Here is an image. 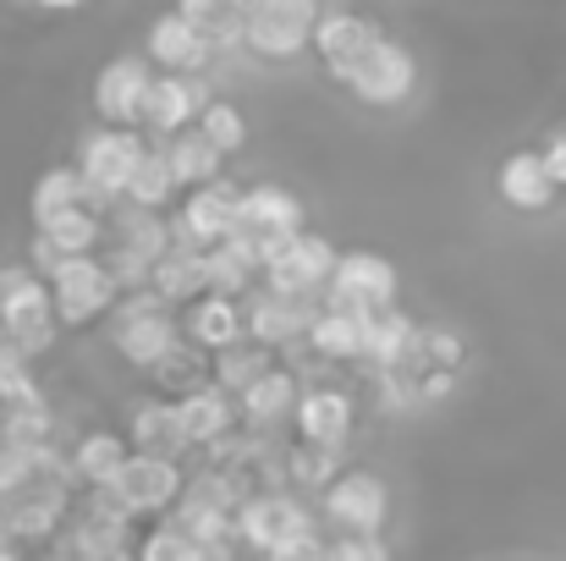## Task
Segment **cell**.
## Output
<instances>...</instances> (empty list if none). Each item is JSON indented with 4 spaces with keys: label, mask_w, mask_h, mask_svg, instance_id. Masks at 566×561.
<instances>
[{
    "label": "cell",
    "mask_w": 566,
    "mask_h": 561,
    "mask_svg": "<svg viewBox=\"0 0 566 561\" xmlns=\"http://www.w3.org/2000/svg\"><path fill=\"white\" fill-rule=\"evenodd\" d=\"M111 336H116V353H122L133 370H160V364L182 347V331H177V320H171V303H166L155 287L116 298Z\"/></svg>",
    "instance_id": "cell-1"
},
{
    "label": "cell",
    "mask_w": 566,
    "mask_h": 561,
    "mask_svg": "<svg viewBox=\"0 0 566 561\" xmlns=\"http://www.w3.org/2000/svg\"><path fill=\"white\" fill-rule=\"evenodd\" d=\"M144 155H149V144L138 138V127H99V133H88L83 149H77V172H83V187H88V204L111 215V204L127 198V183H133Z\"/></svg>",
    "instance_id": "cell-2"
},
{
    "label": "cell",
    "mask_w": 566,
    "mask_h": 561,
    "mask_svg": "<svg viewBox=\"0 0 566 561\" xmlns=\"http://www.w3.org/2000/svg\"><path fill=\"white\" fill-rule=\"evenodd\" d=\"M319 0H248V28L242 44L259 61H297L314 44L319 28Z\"/></svg>",
    "instance_id": "cell-3"
},
{
    "label": "cell",
    "mask_w": 566,
    "mask_h": 561,
    "mask_svg": "<svg viewBox=\"0 0 566 561\" xmlns=\"http://www.w3.org/2000/svg\"><path fill=\"white\" fill-rule=\"evenodd\" d=\"M336 259H342V253H336L325 237L292 231V237L264 242V281H270V292H281V298H314V292L331 287Z\"/></svg>",
    "instance_id": "cell-4"
},
{
    "label": "cell",
    "mask_w": 566,
    "mask_h": 561,
    "mask_svg": "<svg viewBox=\"0 0 566 561\" xmlns=\"http://www.w3.org/2000/svg\"><path fill=\"white\" fill-rule=\"evenodd\" d=\"M50 298H55V320L66 331H83L94 320H105L122 298V287L111 281L105 259L99 253H77V259H61L55 276H50Z\"/></svg>",
    "instance_id": "cell-5"
},
{
    "label": "cell",
    "mask_w": 566,
    "mask_h": 561,
    "mask_svg": "<svg viewBox=\"0 0 566 561\" xmlns=\"http://www.w3.org/2000/svg\"><path fill=\"white\" fill-rule=\"evenodd\" d=\"M0 325L17 336V347L28 359L50 353L61 320H55V298H50V281L39 270H6L0 281Z\"/></svg>",
    "instance_id": "cell-6"
},
{
    "label": "cell",
    "mask_w": 566,
    "mask_h": 561,
    "mask_svg": "<svg viewBox=\"0 0 566 561\" xmlns=\"http://www.w3.org/2000/svg\"><path fill=\"white\" fill-rule=\"evenodd\" d=\"M353 100H364V105H379V111H390V105H401L407 94H412V83H418V61H412V50L407 44H396V39H385L379 33L375 44L336 77Z\"/></svg>",
    "instance_id": "cell-7"
},
{
    "label": "cell",
    "mask_w": 566,
    "mask_h": 561,
    "mask_svg": "<svg viewBox=\"0 0 566 561\" xmlns=\"http://www.w3.org/2000/svg\"><path fill=\"white\" fill-rule=\"evenodd\" d=\"M182 468L171 457H155V451H133L127 468L105 485V496L127 512V518H149V512H166L177 496H182Z\"/></svg>",
    "instance_id": "cell-8"
},
{
    "label": "cell",
    "mask_w": 566,
    "mask_h": 561,
    "mask_svg": "<svg viewBox=\"0 0 566 561\" xmlns=\"http://www.w3.org/2000/svg\"><path fill=\"white\" fill-rule=\"evenodd\" d=\"M331 303L336 309H358V314H379V309H396V292H401V276L385 253L369 248H353L336 259V276H331Z\"/></svg>",
    "instance_id": "cell-9"
},
{
    "label": "cell",
    "mask_w": 566,
    "mask_h": 561,
    "mask_svg": "<svg viewBox=\"0 0 566 561\" xmlns=\"http://www.w3.org/2000/svg\"><path fill=\"white\" fill-rule=\"evenodd\" d=\"M303 534H314V518L292 496H248L237 507V540H248L259 557H275V551L297 546Z\"/></svg>",
    "instance_id": "cell-10"
},
{
    "label": "cell",
    "mask_w": 566,
    "mask_h": 561,
    "mask_svg": "<svg viewBox=\"0 0 566 561\" xmlns=\"http://www.w3.org/2000/svg\"><path fill=\"white\" fill-rule=\"evenodd\" d=\"M385 512H390V496H385V479L369 468H347L325 485V518L342 529V534H379L385 529Z\"/></svg>",
    "instance_id": "cell-11"
},
{
    "label": "cell",
    "mask_w": 566,
    "mask_h": 561,
    "mask_svg": "<svg viewBox=\"0 0 566 561\" xmlns=\"http://www.w3.org/2000/svg\"><path fill=\"white\" fill-rule=\"evenodd\" d=\"M149 89H155L149 61H138V55H116V61L94 77V111H99V122H105V127H144Z\"/></svg>",
    "instance_id": "cell-12"
},
{
    "label": "cell",
    "mask_w": 566,
    "mask_h": 561,
    "mask_svg": "<svg viewBox=\"0 0 566 561\" xmlns=\"http://www.w3.org/2000/svg\"><path fill=\"white\" fill-rule=\"evenodd\" d=\"M237 193L242 187L231 183H203L192 187L188 198H182V215L171 220V231H177V242L182 248H220L226 237H231V226H237Z\"/></svg>",
    "instance_id": "cell-13"
},
{
    "label": "cell",
    "mask_w": 566,
    "mask_h": 561,
    "mask_svg": "<svg viewBox=\"0 0 566 561\" xmlns=\"http://www.w3.org/2000/svg\"><path fill=\"white\" fill-rule=\"evenodd\" d=\"M237 237H253L259 248L264 242H275V237H292V231H303V204L286 193V187H242L237 193V226H231Z\"/></svg>",
    "instance_id": "cell-14"
},
{
    "label": "cell",
    "mask_w": 566,
    "mask_h": 561,
    "mask_svg": "<svg viewBox=\"0 0 566 561\" xmlns=\"http://www.w3.org/2000/svg\"><path fill=\"white\" fill-rule=\"evenodd\" d=\"M209 100H214V94H209V83H203V77L166 72V77H155V89H149L144 127H149V133H160V138H171V133H182V127H192V122L203 116V105H209Z\"/></svg>",
    "instance_id": "cell-15"
},
{
    "label": "cell",
    "mask_w": 566,
    "mask_h": 561,
    "mask_svg": "<svg viewBox=\"0 0 566 561\" xmlns=\"http://www.w3.org/2000/svg\"><path fill=\"white\" fill-rule=\"evenodd\" d=\"M292 418H297V435H303L308 446H331V451H342L347 435H353L358 407H353L347 391H336V385H314V391L297 396V413H292Z\"/></svg>",
    "instance_id": "cell-16"
},
{
    "label": "cell",
    "mask_w": 566,
    "mask_h": 561,
    "mask_svg": "<svg viewBox=\"0 0 566 561\" xmlns=\"http://www.w3.org/2000/svg\"><path fill=\"white\" fill-rule=\"evenodd\" d=\"M149 61L166 66V72H188V77H203V66L214 61V44L192 28L182 11H166L149 22Z\"/></svg>",
    "instance_id": "cell-17"
},
{
    "label": "cell",
    "mask_w": 566,
    "mask_h": 561,
    "mask_svg": "<svg viewBox=\"0 0 566 561\" xmlns=\"http://www.w3.org/2000/svg\"><path fill=\"white\" fill-rule=\"evenodd\" d=\"M375 39H379V28L369 22V17H358V11H325L319 28H314V55L325 61L331 77H342V72H347Z\"/></svg>",
    "instance_id": "cell-18"
},
{
    "label": "cell",
    "mask_w": 566,
    "mask_h": 561,
    "mask_svg": "<svg viewBox=\"0 0 566 561\" xmlns=\"http://www.w3.org/2000/svg\"><path fill=\"white\" fill-rule=\"evenodd\" d=\"M308 325H314V309H303V298L264 292L248 309V342H259V347H286V342L308 336Z\"/></svg>",
    "instance_id": "cell-19"
},
{
    "label": "cell",
    "mask_w": 566,
    "mask_h": 561,
    "mask_svg": "<svg viewBox=\"0 0 566 561\" xmlns=\"http://www.w3.org/2000/svg\"><path fill=\"white\" fill-rule=\"evenodd\" d=\"M297 396H303V385H297V374L292 370H264L242 396H237V413L253 424V429H275L281 418H292L297 413Z\"/></svg>",
    "instance_id": "cell-20"
},
{
    "label": "cell",
    "mask_w": 566,
    "mask_h": 561,
    "mask_svg": "<svg viewBox=\"0 0 566 561\" xmlns=\"http://www.w3.org/2000/svg\"><path fill=\"white\" fill-rule=\"evenodd\" d=\"M188 336H192V347L226 353V347H237L248 336V314L237 309V298L203 292L198 303H188Z\"/></svg>",
    "instance_id": "cell-21"
},
{
    "label": "cell",
    "mask_w": 566,
    "mask_h": 561,
    "mask_svg": "<svg viewBox=\"0 0 566 561\" xmlns=\"http://www.w3.org/2000/svg\"><path fill=\"white\" fill-rule=\"evenodd\" d=\"M264 276V248L253 237H226L220 248H209V292L220 298H242L253 281Z\"/></svg>",
    "instance_id": "cell-22"
},
{
    "label": "cell",
    "mask_w": 566,
    "mask_h": 561,
    "mask_svg": "<svg viewBox=\"0 0 566 561\" xmlns=\"http://www.w3.org/2000/svg\"><path fill=\"white\" fill-rule=\"evenodd\" d=\"M177 418H182L188 446H214V440H226V435H231V418H237L231 391H220V385H198V391H188V396H177Z\"/></svg>",
    "instance_id": "cell-23"
},
{
    "label": "cell",
    "mask_w": 566,
    "mask_h": 561,
    "mask_svg": "<svg viewBox=\"0 0 566 561\" xmlns=\"http://www.w3.org/2000/svg\"><path fill=\"white\" fill-rule=\"evenodd\" d=\"M61 507H66V496L33 479L22 496H11V501L0 507V523H6L22 546H28V540H50V534H55V523H61Z\"/></svg>",
    "instance_id": "cell-24"
},
{
    "label": "cell",
    "mask_w": 566,
    "mask_h": 561,
    "mask_svg": "<svg viewBox=\"0 0 566 561\" xmlns=\"http://www.w3.org/2000/svg\"><path fill=\"white\" fill-rule=\"evenodd\" d=\"M364 320H369V314H358V309L325 303V309L314 314V325H308V347H314L319 359H331V364L364 359Z\"/></svg>",
    "instance_id": "cell-25"
},
{
    "label": "cell",
    "mask_w": 566,
    "mask_h": 561,
    "mask_svg": "<svg viewBox=\"0 0 566 561\" xmlns=\"http://www.w3.org/2000/svg\"><path fill=\"white\" fill-rule=\"evenodd\" d=\"M149 287L166 298V303H198L203 292H209V253L203 248H171L160 264H155V276H149Z\"/></svg>",
    "instance_id": "cell-26"
},
{
    "label": "cell",
    "mask_w": 566,
    "mask_h": 561,
    "mask_svg": "<svg viewBox=\"0 0 566 561\" xmlns=\"http://www.w3.org/2000/svg\"><path fill=\"white\" fill-rule=\"evenodd\" d=\"M501 198L512 204V209H545L551 198H556V177H551V166H545V155H534V149H517L506 166H501Z\"/></svg>",
    "instance_id": "cell-27"
},
{
    "label": "cell",
    "mask_w": 566,
    "mask_h": 561,
    "mask_svg": "<svg viewBox=\"0 0 566 561\" xmlns=\"http://www.w3.org/2000/svg\"><path fill=\"white\" fill-rule=\"evenodd\" d=\"M166 160H171V172H177V187H203V183H220V166H226V155L209 144V133L203 127H182V133H171L166 144Z\"/></svg>",
    "instance_id": "cell-28"
},
{
    "label": "cell",
    "mask_w": 566,
    "mask_h": 561,
    "mask_svg": "<svg viewBox=\"0 0 566 561\" xmlns=\"http://www.w3.org/2000/svg\"><path fill=\"white\" fill-rule=\"evenodd\" d=\"M105 209H94V204H77V209H61V215H50L44 226H33L61 259H77V253H94L99 248V237H105Z\"/></svg>",
    "instance_id": "cell-29"
},
{
    "label": "cell",
    "mask_w": 566,
    "mask_h": 561,
    "mask_svg": "<svg viewBox=\"0 0 566 561\" xmlns=\"http://www.w3.org/2000/svg\"><path fill=\"white\" fill-rule=\"evenodd\" d=\"M111 231H116V248H127V253H138L149 264H160L177 248L171 220H160L155 209H138V204H127L122 215H111Z\"/></svg>",
    "instance_id": "cell-30"
},
{
    "label": "cell",
    "mask_w": 566,
    "mask_h": 561,
    "mask_svg": "<svg viewBox=\"0 0 566 561\" xmlns=\"http://www.w3.org/2000/svg\"><path fill=\"white\" fill-rule=\"evenodd\" d=\"M412 342H418V325L401 309H379L364 320V364H375V370H401Z\"/></svg>",
    "instance_id": "cell-31"
},
{
    "label": "cell",
    "mask_w": 566,
    "mask_h": 561,
    "mask_svg": "<svg viewBox=\"0 0 566 561\" xmlns=\"http://www.w3.org/2000/svg\"><path fill=\"white\" fill-rule=\"evenodd\" d=\"M133 446L177 463V457L188 451V435H182L177 402H144V407H133Z\"/></svg>",
    "instance_id": "cell-32"
},
{
    "label": "cell",
    "mask_w": 566,
    "mask_h": 561,
    "mask_svg": "<svg viewBox=\"0 0 566 561\" xmlns=\"http://www.w3.org/2000/svg\"><path fill=\"white\" fill-rule=\"evenodd\" d=\"M127 457H133V446L122 440V435H111V429H94V435H83L77 440V451H72V474L83 479V485H94V490H105L122 468H127Z\"/></svg>",
    "instance_id": "cell-33"
},
{
    "label": "cell",
    "mask_w": 566,
    "mask_h": 561,
    "mask_svg": "<svg viewBox=\"0 0 566 561\" xmlns=\"http://www.w3.org/2000/svg\"><path fill=\"white\" fill-rule=\"evenodd\" d=\"M177 11L188 17L192 28L226 50V44H242V28H248V0H177Z\"/></svg>",
    "instance_id": "cell-34"
},
{
    "label": "cell",
    "mask_w": 566,
    "mask_h": 561,
    "mask_svg": "<svg viewBox=\"0 0 566 561\" xmlns=\"http://www.w3.org/2000/svg\"><path fill=\"white\" fill-rule=\"evenodd\" d=\"M77 204H88V187H83V172H77V166H50V172L33 183V193H28L33 226H44L50 215L77 209Z\"/></svg>",
    "instance_id": "cell-35"
},
{
    "label": "cell",
    "mask_w": 566,
    "mask_h": 561,
    "mask_svg": "<svg viewBox=\"0 0 566 561\" xmlns=\"http://www.w3.org/2000/svg\"><path fill=\"white\" fill-rule=\"evenodd\" d=\"M138 561H231V540L198 546L182 523H160V529L138 546Z\"/></svg>",
    "instance_id": "cell-36"
},
{
    "label": "cell",
    "mask_w": 566,
    "mask_h": 561,
    "mask_svg": "<svg viewBox=\"0 0 566 561\" xmlns=\"http://www.w3.org/2000/svg\"><path fill=\"white\" fill-rule=\"evenodd\" d=\"M177 193H182V187H177V172H171L166 149H155V144H149V155L138 160V172H133V183H127V204H138V209H155V215H160Z\"/></svg>",
    "instance_id": "cell-37"
},
{
    "label": "cell",
    "mask_w": 566,
    "mask_h": 561,
    "mask_svg": "<svg viewBox=\"0 0 566 561\" xmlns=\"http://www.w3.org/2000/svg\"><path fill=\"white\" fill-rule=\"evenodd\" d=\"M264 370H275V353H270V347H259V342H237V347L214 353V385H220V391H231V396H242V391H248Z\"/></svg>",
    "instance_id": "cell-38"
},
{
    "label": "cell",
    "mask_w": 566,
    "mask_h": 561,
    "mask_svg": "<svg viewBox=\"0 0 566 561\" xmlns=\"http://www.w3.org/2000/svg\"><path fill=\"white\" fill-rule=\"evenodd\" d=\"M198 127L209 133V144H214L220 155H242V149H248V116H242L231 100H209L203 116H198Z\"/></svg>",
    "instance_id": "cell-39"
},
{
    "label": "cell",
    "mask_w": 566,
    "mask_h": 561,
    "mask_svg": "<svg viewBox=\"0 0 566 561\" xmlns=\"http://www.w3.org/2000/svg\"><path fill=\"white\" fill-rule=\"evenodd\" d=\"M286 474H292V485H331V479L342 474V457H336L331 446L297 440V446L286 451Z\"/></svg>",
    "instance_id": "cell-40"
},
{
    "label": "cell",
    "mask_w": 566,
    "mask_h": 561,
    "mask_svg": "<svg viewBox=\"0 0 566 561\" xmlns=\"http://www.w3.org/2000/svg\"><path fill=\"white\" fill-rule=\"evenodd\" d=\"M149 374H155L166 391H177V396H188V391H198V385H209V380H203V364L192 359L188 347H177V353H171L160 370H149Z\"/></svg>",
    "instance_id": "cell-41"
},
{
    "label": "cell",
    "mask_w": 566,
    "mask_h": 561,
    "mask_svg": "<svg viewBox=\"0 0 566 561\" xmlns=\"http://www.w3.org/2000/svg\"><path fill=\"white\" fill-rule=\"evenodd\" d=\"M99 259H105V270H111V281H116L122 292H144L149 276H155V264L138 259V253H127V248H111V253H99Z\"/></svg>",
    "instance_id": "cell-42"
},
{
    "label": "cell",
    "mask_w": 566,
    "mask_h": 561,
    "mask_svg": "<svg viewBox=\"0 0 566 561\" xmlns=\"http://www.w3.org/2000/svg\"><path fill=\"white\" fill-rule=\"evenodd\" d=\"M325 561H390L379 534H342L336 546H325Z\"/></svg>",
    "instance_id": "cell-43"
},
{
    "label": "cell",
    "mask_w": 566,
    "mask_h": 561,
    "mask_svg": "<svg viewBox=\"0 0 566 561\" xmlns=\"http://www.w3.org/2000/svg\"><path fill=\"white\" fill-rule=\"evenodd\" d=\"M264 561H325V546H319V534H303L297 546H286V551H275Z\"/></svg>",
    "instance_id": "cell-44"
},
{
    "label": "cell",
    "mask_w": 566,
    "mask_h": 561,
    "mask_svg": "<svg viewBox=\"0 0 566 561\" xmlns=\"http://www.w3.org/2000/svg\"><path fill=\"white\" fill-rule=\"evenodd\" d=\"M17 370H28V353H22V347H17V336L0 325V380H6V374H17Z\"/></svg>",
    "instance_id": "cell-45"
},
{
    "label": "cell",
    "mask_w": 566,
    "mask_h": 561,
    "mask_svg": "<svg viewBox=\"0 0 566 561\" xmlns=\"http://www.w3.org/2000/svg\"><path fill=\"white\" fill-rule=\"evenodd\" d=\"M545 166H551V177H556V187H566V133L545 149Z\"/></svg>",
    "instance_id": "cell-46"
},
{
    "label": "cell",
    "mask_w": 566,
    "mask_h": 561,
    "mask_svg": "<svg viewBox=\"0 0 566 561\" xmlns=\"http://www.w3.org/2000/svg\"><path fill=\"white\" fill-rule=\"evenodd\" d=\"M0 561H22V540H17L6 523H0Z\"/></svg>",
    "instance_id": "cell-47"
},
{
    "label": "cell",
    "mask_w": 566,
    "mask_h": 561,
    "mask_svg": "<svg viewBox=\"0 0 566 561\" xmlns=\"http://www.w3.org/2000/svg\"><path fill=\"white\" fill-rule=\"evenodd\" d=\"M39 6H44V11H77L83 0H39Z\"/></svg>",
    "instance_id": "cell-48"
},
{
    "label": "cell",
    "mask_w": 566,
    "mask_h": 561,
    "mask_svg": "<svg viewBox=\"0 0 566 561\" xmlns=\"http://www.w3.org/2000/svg\"><path fill=\"white\" fill-rule=\"evenodd\" d=\"M0 281H6V264H0Z\"/></svg>",
    "instance_id": "cell-49"
},
{
    "label": "cell",
    "mask_w": 566,
    "mask_h": 561,
    "mask_svg": "<svg viewBox=\"0 0 566 561\" xmlns=\"http://www.w3.org/2000/svg\"><path fill=\"white\" fill-rule=\"evenodd\" d=\"M0 446H6V440H0Z\"/></svg>",
    "instance_id": "cell-50"
}]
</instances>
